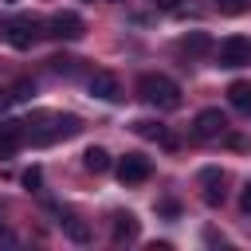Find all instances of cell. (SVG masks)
I'll return each mask as SVG.
<instances>
[{"instance_id": "cell-1", "label": "cell", "mask_w": 251, "mask_h": 251, "mask_svg": "<svg viewBox=\"0 0 251 251\" xmlns=\"http://www.w3.org/2000/svg\"><path fill=\"white\" fill-rule=\"evenodd\" d=\"M137 90H141V98H145L149 106H157V110H176V106H180V86H176L169 75H141Z\"/></svg>"}, {"instance_id": "cell-2", "label": "cell", "mask_w": 251, "mask_h": 251, "mask_svg": "<svg viewBox=\"0 0 251 251\" xmlns=\"http://www.w3.org/2000/svg\"><path fill=\"white\" fill-rule=\"evenodd\" d=\"M39 35H47V31H43V24H39L35 16H20V20H4V24H0V39L12 43L16 51H27Z\"/></svg>"}, {"instance_id": "cell-3", "label": "cell", "mask_w": 251, "mask_h": 251, "mask_svg": "<svg viewBox=\"0 0 251 251\" xmlns=\"http://www.w3.org/2000/svg\"><path fill=\"white\" fill-rule=\"evenodd\" d=\"M78 129H82V122H78L75 114H51L43 129H27V141L47 145V141H59V137H75Z\"/></svg>"}, {"instance_id": "cell-4", "label": "cell", "mask_w": 251, "mask_h": 251, "mask_svg": "<svg viewBox=\"0 0 251 251\" xmlns=\"http://www.w3.org/2000/svg\"><path fill=\"white\" fill-rule=\"evenodd\" d=\"M43 31H47L51 39L75 43V39H82V35H86V24H82V16H78V12H55V16L43 24Z\"/></svg>"}, {"instance_id": "cell-5", "label": "cell", "mask_w": 251, "mask_h": 251, "mask_svg": "<svg viewBox=\"0 0 251 251\" xmlns=\"http://www.w3.org/2000/svg\"><path fill=\"white\" fill-rule=\"evenodd\" d=\"M216 59H220V67H227V71L247 67V63H251V39H247V35H227V39L216 47Z\"/></svg>"}, {"instance_id": "cell-6", "label": "cell", "mask_w": 251, "mask_h": 251, "mask_svg": "<svg viewBox=\"0 0 251 251\" xmlns=\"http://www.w3.org/2000/svg\"><path fill=\"white\" fill-rule=\"evenodd\" d=\"M227 133V118L220 110H200L192 118V137L196 141H212V137H224Z\"/></svg>"}, {"instance_id": "cell-7", "label": "cell", "mask_w": 251, "mask_h": 251, "mask_svg": "<svg viewBox=\"0 0 251 251\" xmlns=\"http://www.w3.org/2000/svg\"><path fill=\"white\" fill-rule=\"evenodd\" d=\"M149 173H153V165H149L145 153H126V157L118 161V180H122V184H145Z\"/></svg>"}, {"instance_id": "cell-8", "label": "cell", "mask_w": 251, "mask_h": 251, "mask_svg": "<svg viewBox=\"0 0 251 251\" xmlns=\"http://www.w3.org/2000/svg\"><path fill=\"white\" fill-rule=\"evenodd\" d=\"M200 184H204V204H212V208H220L224 204V196H227V176H224V169H216V165H208V169H200Z\"/></svg>"}, {"instance_id": "cell-9", "label": "cell", "mask_w": 251, "mask_h": 251, "mask_svg": "<svg viewBox=\"0 0 251 251\" xmlns=\"http://www.w3.org/2000/svg\"><path fill=\"white\" fill-rule=\"evenodd\" d=\"M24 141H27V126L24 122H4L0 126V157H12Z\"/></svg>"}, {"instance_id": "cell-10", "label": "cell", "mask_w": 251, "mask_h": 251, "mask_svg": "<svg viewBox=\"0 0 251 251\" xmlns=\"http://www.w3.org/2000/svg\"><path fill=\"white\" fill-rule=\"evenodd\" d=\"M90 94L102 98V102H114V98H122V86H118V78L110 71H94L90 75Z\"/></svg>"}, {"instance_id": "cell-11", "label": "cell", "mask_w": 251, "mask_h": 251, "mask_svg": "<svg viewBox=\"0 0 251 251\" xmlns=\"http://www.w3.org/2000/svg\"><path fill=\"white\" fill-rule=\"evenodd\" d=\"M133 133L145 137V141H161L165 149H176V137H173L161 122H145V118H141V122H133Z\"/></svg>"}, {"instance_id": "cell-12", "label": "cell", "mask_w": 251, "mask_h": 251, "mask_svg": "<svg viewBox=\"0 0 251 251\" xmlns=\"http://www.w3.org/2000/svg\"><path fill=\"white\" fill-rule=\"evenodd\" d=\"M137 231H141V224H137L133 212H118L114 216V243H133Z\"/></svg>"}, {"instance_id": "cell-13", "label": "cell", "mask_w": 251, "mask_h": 251, "mask_svg": "<svg viewBox=\"0 0 251 251\" xmlns=\"http://www.w3.org/2000/svg\"><path fill=\"white\" fill-rule=\"evenodd\" d=\"M184 55H208L212 51V35L208 31H188V35H180V43H176Z\"/></svg>"}, {"instance_id": "cell-14", "label": "cell", "mask_w": 251, "mask_h": 251, "mask_svg": "<svg viewBox=\"0 0 251 251\" xmlns=\"http://www.w3.org/2000/svg\"><path fill=\"white\" fill-rule=\"evenodd\" d=\"M227 102H231L235 110L251 114V82H247V78H235V82L227 86Z\"/></svg>"}, {"instance_id": "cell-15", "label": "cell", "mask_w": 251, "mask_h": 251, "mask_svg": "<svg viewBox=\"0 0 251 251\" xmlns=\"http://www.w3.org/2000/svg\"><path fill=\"white\" fill-rule=\"evenodd\" d=\"M82 165H86V173H94V176H98V173H106V169H110V153H106L102 145H90V149L82 153Z\"/></svg>"}, {"instance_id": "cell-16", "label": "cell", "mask_w": 251, "mask_h": 251, "mask_svg": "<svg viewBox=\"0 0 251 251\" xmlns=\"http://www.w3.org/2000/svg\"><path fill=\"white\" fill-rule=\"evenodd\" d=\"M63 231H67L75 243H90V227H86L78 216H63Z\"/></svg>"}, {"instance_id": "cell-17", "label": "cell", "mask_w": 251, "mask_h": 251, "mask_svg": "<svg viewBox=\"0 0 251 251\" xmlns=\"http://www.w3.org/2000/svg\"><path fill=\"white\" fill-rule=\"evenodd\" d=\"M47 63H51L55 75H75V71H78V59H71V55H55V59H47Z\"/></svg>"}, {"instance_id": "cell-18", "label": "cell", "mask_w": 251, "mask_h": 251, "mask_svg": "<svg viewBox=\"0 0 251 251\" xmlns=\"http://www.w3.org/2000/svg\"><path fill=\"white\" fill-rule=\"evenodd\" d=\"M31 94H35V82H31V78H20V82L12 86V94H8V102H27Z\"/></svg>"}, {"instance_id": "cell-19", "label": "cell", "mask_w": 251, "mask_h": 251, "mask_svg": "<svg viewBox=\"0 0 251 251\" xmlns=\"http://www.w3.org/2000/svg\"><path fill=\"white\" fill-rule=\"evenodd\" d=\"M216 8H220L224 16H243V12L251 8V0H216Z\"/></svg>"}, {"instance_id": "cell-20", "label": "cell", "mask_w": 251, "mask_h": 251, "mask_svg": "<svg viewBox=\"0 0 251 251\" xmlns=\"http://www.w3.org/2000/svg\"><path fill=\"white\" fill-rule=\"evenodd\" d=\"M39 180H43V173H39V169L31 165V169L24 173V188H39Z\"/></svg>"}, {"instance_id": "cell-21", "label": "cell", "mask_w": 251, "mask_h": 251, "mask_svg": "<svg viewBox=\"0 0 251 251\" xmlns=\"http://www.w3.org/2000/svg\"><path fill=\"white\" fill-rule=\"evenodd\" d=\"M239 208L251 216V180H247V184H243V192H239Z\"/></svg>"}, {"instance_id": "cell-22", "label": "cell", "mask_w": 251, "mask_h": 251, "mask_svg": "<svg viewBox=\"0 0 251 251\" xmlns=\"http://www.w3.org/2000/svg\"><path fill=\"white\" fill-rule=\"evenodd\" d=\"M157 212H161V216H176L180 208H176V200H161V204H157Z\"/></svg>"}, {"instance_id": "cell-23", "label": "cell", "mask_w": 251, "mask_h": 251, "mask_svg": "<svg viewBox=\"0 0 251 251\" xmlns=\"http://www.w3.org/2000/svg\"><path fill=\"white\" fill-rule=\"evenodd\" d=\"M153 4H157V8H165V12H176V8H180V0H153Z\"/></svg>"}, {"instance_id": "cell-24", "label": "cell", "mask_w": 251, "mask_h": 251, "mask_svg": "<svg viewBox=\"0 0 251 251\" xmlns=\"http://www.w3.org/2000/svg\"><path fill=\"white\" fill-rule=\"evenodd\" d=\"M8 4H16V0H8Z\"/></svg>"}]
</instances>
